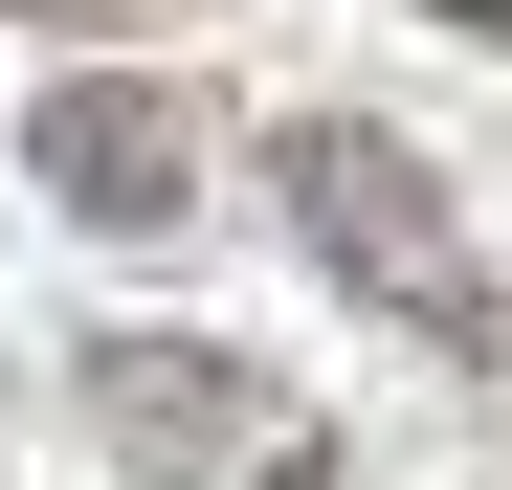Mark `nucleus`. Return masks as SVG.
I'll list each match as a JSON object with an SVG mask.
<instances>
[{"label": "nucleus", "mask_w": 512, "mask_h": 490, "mask_svg": "<svg viewBox=\"0 0 512 490\" xmlns=\"http://www.w3.org/2000/svg\"><path fill=\"white\" fill-rule=\"evenodd\" d=\"M268 179H290V245H312V268L379 312V335H423L446 379H490V357H512V290H490L468 201L423 179L379 112H290V156H268Z\"/></svg>", "instance_id": "1"}, {"label": "nucleus", "mask_w": 512, "mask_h": 490, "mask_svg": "<svg viewBox=\"0 0 512 490\" xmlns=\"http://www.w3.org/2000/svg\"><path fill=\"white\" fill-rule=\"evenodd\" d=\"M67 424L134 490H334V401L245 335H90L67 357Z\"/></svg>", "instance_id": "2"}, {"label": "nucleus", "mask_w": 512, "mask_h": 490, "mask_svg": "<svg viewBox=\"0 0 512 490\" xmlns=\"http://www.w3.org/2000/svg\"><path fill=\"white\" fill-rule=\"evenodd\" d=\"M201 90H156V67H67V90L23 112V179L67 201V223H90V245H179L201 223Z\"/></svg>", "instance_id": "3"}, {"label": "nucleus", "mask_w": 512, "mask_h": 490, "mask_svg": "<svg viewBox=\"0 0 512 490\" xmlns=\"http://www.w3.org/2000/svg\"><path fill=\"white\" fill-rule=\"evenodd\" d=\"M0 23H45V45H156V23H201V0H0Z\"/></svg>", "instance_id": "4"}, {"label": "nucleus", "mask_w": 512, "mask_h": 490, "mask_svg": "<svg viewBox=\"0 0 512 490\" xmlns=\"http://www.w3.org/2000/svg\"><path fill=\"white\" fill-rule=\"evenodd\" d=\"M446 23H490V45H512V0H446Z\"/></svg>", "instance_id": "5"}]
</instances>
